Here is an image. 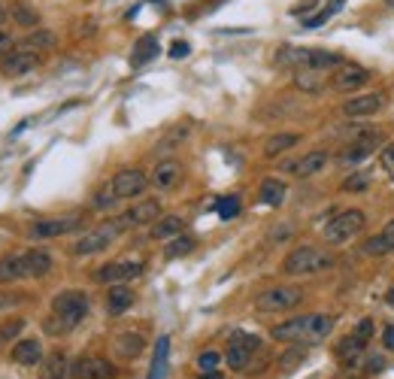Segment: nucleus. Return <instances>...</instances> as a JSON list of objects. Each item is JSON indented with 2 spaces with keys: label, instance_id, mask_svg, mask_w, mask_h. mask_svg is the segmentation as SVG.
I'll return each mask as SVG.
<instances>
[{
  "label": "nucleus",
  "instance_id": "49",
  "mask_svg": "<svg viewBox=\"0 0 394 379\" xmlns=\"http://www.w3.org/2000/svg\"><path fill=\"white\" fill-rule=\"evenodd\" d=\"M382 370H385V358L379 352H373L367 358V373H382Z\"/></svg>",
  "mask_w": 394,
  "mask_h": 379
},
{
  "label": "nucleus",
  "instance_id": "32",
  "mask_svg": "<svg viewBox=\"0 0 394 379\" xmlns=\"http://www.w3.org/2000/svg\"><path fill=\"white\" fill-rule=\"evenodd\" d=\"M167 358H170V337L164 334V337H158V343H155V358H152L146 379H164L167 376Z\"/></svg>",
  "mask_w": 394,
  "mask_h": 379
},
{
  "label": "nucleus",
  "instance_id": "37",
  "mask_svg": "<svg viewBox=\"0 0 394 379\" xmlns=\"http://www.w3.org/2000/svg\"><path fill=\"white\" fill-rule=\"evenodd\" d=\"M361 249H364V255H373V258H382V255H391V252H394V246L382 237V234H373V237H367V240L361 243Z\"/></svg>",
  "mask_w": 394,
  "mask_h": 379
},
{
  "label": "nucleus",
  "instance_id": "20",
  "mask_svg": "<svg viewBox=\"0 0 394 379\" xmlns=\"http://www.w3.org/2000/svg\"><path fill=\"white\" fill-rule=\"evenodd\" d=\"M273 61H276V67H285V70H307L309 45H279Z\"/></svg>",
  "mask_w": 394,
  "mask_h": 379
},
{
  "label": "nucleus",
  "instance_id": "22",
  "mask_svg": "<svg viewBox=\"0 0 394 379\" xmlns=\"http://www.w3.org/2000/svg\"><path fill=\"white\" fill-rule=\"evenodd\" d=\"M303 331H307V316H294L282 325H273L270 337L279 343H303Z\"/></svg>",
  "mask_w": 394,
  "mask_h": 379
},
{
  "label": "nucleus",
  "instance_id": "48",
  "mask_svg": "<svg viewBox=\"0 0 394 379\" xmlns=\"http://www.w3.org/2000/svg\"><path fill=\"white\" fill-rule=\"evenodd\" d=\"M188 52H191V45H188L185 40H173V45H170V58H173V61L188 58Z\"/></svg>",
  "mask_w": 394,
  "mask_h": 379
},
{
  "label": "nucleus",
  "instance_id": "23",
  "mask_svg": "<svg viewBox=\"0 0 394 379\" xmlns=\"http://www.w3.org/2000/svg\"><path fill=\"white\" fill-rule=\"evenodd\" d=\"M294 146H300V134H294V131L273 134V136H267V143H264V158H279V155H285V152H291Z\"/></svg>",
  "mask_w": 394,
  "mask_h": 379
},
{
  "label": "nucleus",
  "instance_id": "45",
  "mask_svg": "<svg viewBox=\"0 0 394 379\" xmlns=\"http://www.w3.org/2000/svg\"><path fill=\"white\" fill-rule=\"evenodd\" d=\"M116 201H118V197H116V192H112V185H106L103 192H97V197H94V207H97V209H110Z\"/></svg>",
  "mask_w": 394,
  "mask_h": 379
},
{
  "label": "nucleus",
  "instance_id": "40",
  "mask_svg": "<svg viewBox=\"0 0 394 379\" xmlns=\"http://www.w3.org/2000/svg\"><path fill=\"white\" fill-rule=\"evenodd\" d=\"M197 370L200 373H212V370H218V364H222V355L216 352V349H207V352H200L197 355Z\"/></svg>",
  "mask_w": 394,
  "mask_h": 379
},
{
  "label": "nucleus",
  "instance_id": "19",
  "mask_svg": "<svg viewBox=\"0 0 394 379\" xmlns=\"http://www.w3.org/2000/svg\"><path fill=\"white\" fill-rule=\"evenodd\" d=\"M12 361L19 367H34V364H43V340L37 337H28V340H19L12 346Z\"/></svg>",
  "mask_w": 394,
  "mask_h": 379
},
{
  "label": "nucleus",
  "instance_id": "28",
  "mask_svg": "<svg viewBox=\"0 0 394 379\" xmlns=\"http://www.w3.org/2000/svg\"><path fill=\"white\" fill-rule=\"evenodd\" d=\"M182 227H185V218L182 216H161L155 225L149 227V237L152 240H173V237H179L182 234Z\"/></svg>",
  "mask_w": 394,
  "mask_h": 379
},
{
  "label": "nucleus",
  "instance_id": "16",
  "mask_svg": "<svg viewBox=\"0 0 394 379\" xmlns=\"http://www.w3.org/2000/svg\"><path fill=\"white\" fill-rule=\"evenodd\" d=\"M116 367L106 358H79L70 367V379H112Z\"/></svg>",
  "mask_w": 394,
  "mask_h": 379
},
{
  "label": "nucleus",
  "instance_id": "42",
  "mask_svg": "<svg viewBox=\"0 0 394 379\" xmlns=\"http://www.w3.org/2000/svg\"><path fill=\"white\" fill-rule=\"evenodd\" d=\"M307 358V349H303L300 343H294L291 349H288V352L282 355V358H279V364H282V370H294L298 367V364Z\"/></svg>",
  "mask_w": 394,
  "mask_h": 379
},
{
  "label": "nucleus",
  "instance_id": "51",
  "mask_svg": "<svg viewBox=\"0 0 394 379\" xmlns=\"http://www.w3.org/2000/svg\"><path fill=\"white\" fill-rule=\"evenodd\" d=\"M12 45H15V40L10 37V30H3V28H0V55H3V52H10Z\"/></svg>",
  "mask_w": 394,
  "mask_h": 379
},
{
  "label": "nucleus",
  "instance_id": "5",
  "mask_svg": "<svg viewBox=\"0 0 394 379\" xmlns=\"http://www.w3.org/2000/svg\"><path fill=\"white\" fill-rule=\"evenodd\" d=\"M367 225V216L361 209H343L337 218H331L324 225V240L331 246H343V243L355 240V234H361V227Z\"/></svg>",
  "mask_w": 394,
  "mask_h": 379
},
{
  "label": "nucleus",
  "instance_id": "18",
  "mask_svg": "<svg viewBox=\"0 0 394 379\" xmlns=\"http://www.w3.org/2000/svg\"><path fill=\"white\" fill-rule=\"evenodd\" d=\"M52 267H55V261H52V255L43 252V249H30V252L21 255V270H25L28 279H43V276H49Z\"/></svg>",
  "mask_w": 394,
  "mask_h": 379
},
{
  "label": "nucleus",
  "instance_id": "13",
  "mask_svg": "<svg viewBox=\"0 0 394 379\" xmlns=\"http://www.w3.org/2000/svg\"><path fill=\"white\" fill-rule=\"evenodd\" d=\"M328 164H331V155H328V152L315 149V152H307V155L298 158V161H288V164L282 167V170H285V173H291V176L307 179V176H315V173H322Z\"/></svg>",
  "mask_w": 394,
  "mask_h": 379
},
{
  "label": "nucleus",
  "instance_id": "14",
  "mask_svg": "<svg viewBox=\"0 0 394 379\" xmlns=\"http://www.w3.org/2000/svg\"><path fill=\"white\" fill-rule=\"evenodd\" d=\"M385 106V97L379 94V91H367V94H355L349 97V101L343 103V116L349 119H367L373 116V112H379Z\"/></svg>",
  "mask_w": 394,
  "mask_h": 379
},
{
  "label": "nucleus",
  "instance_id": "26",
  "mask_svg": "<svg viewBox=\"0 0 394 379\" xmlns=\"http://www.w3.org/2000/svg\"><path fill=\"white\" fill-rule=\"evenodd\" d=\"M285 194H288L285 182L276 179V176L264 179L261 188H258V201H261L264 207H282V203H285Z\"/></svg>",
  "mask_w": 394,
  "mask_h": 379
},
{
  "label": "nucleus",
  "instance_id": "17",
  "mask_svg": "<svg viewBox=\"0 0 394 379\" xmlns=\"http://www.w3.org/2000/svg\"><path fill=\"white\" fill-rule=\"evenodd\" d=\"M149 182L158 188V192H173V188L182 182V164L179 161H158Z\"/></svg>",
  "mask_w": 394,
  "mask_h": 379
},
{
  "label": "nucleus",
  "instance_id": "47",
  "mask_svg": "<svg viewBox=\"0 0 394 379\" xmlns=\"http://www.w3.org/2000/svg\"><path fill=\"white\" fill-rule=\"evenodd\" d=\"M355 337H361V340H370L373 337V318H361L358 325H355Z\"/></svg>",
  "mask_w": 394,
  "mask_h": 379
},
{
  "label": "nucleus",
  "instance_id": "34",
  "mask_svg": "<svg viewBox=\"0 0 394 379\" xmlns=\"http://www.w3.org/2000/svg\"><path fill=\"white\" fill-rule=\"evenodd\" d=\"M194 246H197V240L191 237V234H179V237H173V240L164 243V258H167V261L185 258L188 252H194Z\"/></svg>",
  "mask_w": 394,
  "mask_h": 379
},
{
  "label": "nucleus",
  "instance_id": "56",
  "mask_svg": "<svg viewBox=\"0 0 394 379\" xmlns=\"http://www.w3.org/2000/svg\"><path fill=\"white\" fill-rule=\"evenodd\" d=\"M388 6H394V0H388Z\"/></svg>",
  "mask_w": 394,
  "mask_h": 379
},
{
  "label": "nucleus",
  "instance_id": "24",
  "mask_svg": "<svg viewBox=\"0 0 394 379\" xmlns=\"http://www.w3.org/2000/svg\"><path fill=\"white\" fill-rule=\"evenodd\" d=\"M161 45H158V37L155 34H143L140 40L134 43V52H131V67H143L149 64L152 58H158Z\"/></svg>",
  "mask_w": 394,
  "mask_h": 379
},
{
  "label": "nucleus",
  "instance_id": "44",
  "mask_svg": "<svg viewBox=\"0 0 394 379\" xmlns=\"http://www.w3.org/2000/svg\"><path fill=\"white\" fill-rule=\"evenodd\" d=\"M188 134V125H182V127H176V131H170L164 136L161 143H158V152H167V149H176V143L182 140V136Z\"/></svg>",
  "mask_w": 394,
  "mask_h": 379
},
{
  "label": "nucleus",
  "instance_id": "25",
  "mask_svg": "<svg viewBox=\"0 0 394 379\" xmlns=\"http://www.w3.org/2000/svg\"><path fill=\"white\" fill-rule=\"evenodd\" d=\"M343 64V55L340 52H331V49H313L309 45V64L307 70H318V73H331Z\"/></svg>",
  "mask_w": 394,
  "mask_h": 379
},
{
  "label": "nucleus",
  "instance_id": "6",
  "mask_svg": "<svg viewBox=\"0 0 394 379\" xmlns=\"http://www.w3.org/2000/svg\"><path fill=\"white\" fill-rule=\"evenodd\" d=\"M261 349V337L258 334H242L237 331L231 337V346H227V367L242 373V370L252 364V355Z\"/></svg>",
  "mask_w": 394,
  "mask_h": 379
},
{
  "label": "nucleus",
  "instance_id": "43",
  "mask_svg": "<svg viewBox=\"0 0 394 379\" xmlns=\"http://www.w3.org/2000/svg\"><path fill=\"white\" fill-rule=\"evenodd\" d=\"M379 167L385 170V176H391V179H394V140H391L382 152H379Z\"/></svg>",
  "mask_w": 394,
  "mask_h": 379
},
{
  "label": "nucleus",
  "instance_id": "10",
  "mask_svg": "<svg viewBox=\"0 0 394 379\" xmlns=\"http://www.w3.org/2000/svg\"><path fill=\"white\" fill-rule=\"evenodd\" d=\"M136 276H143L140 261H112V264H103V267L94 273L97 283H106V285H127Z\"/></svg>",
  "mask_w": 394,
  "mask_h": 379
},
{
  "label": "nucleus",
  "instance_id": "27",
  "mask_svg": "<svg viewBox=\"0 0 394 379\" xmlns=\"http://www.w3.org/2000/svg\"><path fill=\"white\" fill-rule=\"evenodd\" d=\"M70 367L64 352H52L49 358H43L40 364V379H70Z\"/></svg>",
  "mask_w": 394,
  "mask_h": 379
},
{
  "label": "nucleus",
  "instance_id": "8",
  "mask_svg": "<svg viewBox=\"0 0 394 379\" xmlns=\"http://www.w3.org/2000/svg\"><path fill=\"white\" fill-rule=\"evenodd\" d=\"M82 227V216L79 212H70V216H55V218H40L30 227V237L34 240H52V237H64V234H73Z\"/></svg>",
  "mask_w": 394,
  "mask_h": 379
},
{
  "label": "nucleus",
  "instance_id": "55",
  "mask_svg": "<svg viewBox=\"0 0 394 379\" xmlns=\"http://www.w3.org/2000/svg\"><path fill=\"white\" fill-rule=\"evenodd\" d=\"M385 300H388V303H391V307H394V288H391V291H388V294H385Z\"/></svg>",
  "mask_w": 394,
  "mask_h": 379
},
{
  "label": "nucleus",
  "instance_id": "29",
  "mask_svg": "<svg viewBox=\"0 0 394 379\" xmlns=\"http://www.w3.org/2000/svg\"><path fill=\"white\" fill-rule=\"evenodd\" d=\"M6 12H10V21L12 25H21L28 30L40 28V12L34 10V6L21 3V0H12V3H6Z\"/></svg>",
  "mask_w": 394,
  "mask_h": 379
},
{
  "label": "nucleus",
  "instance_id": "12",
  "mask_svg": "<svg viewBox=\"0 0 394 379\" xmlns=\"http://www.w3.org/2000/svg\"><path fill=\"white\" fill-rule=\"evenodd\" d=\"M37 67H40V55H37V52H21V49L10 52V55L0 61V73H3L6 79H19V76H28V73H34Z\"/></svg>",
  "mask_w": 394,
  "mask_h": 379
},
{
  "label": "nucleus",
  "instance_id": "46",
  "mask_svg": "<svg viewBox=\"0 0 394 379\" xmlns=\"http://www.w3.org/2000/svg\"><path fill=\"white\" fill-rule=\"evenodd\" d=\"M331 10H322V12H315V15H307V19H303V28H307V30H315V28H322L324 25V21H328L331 19Z\"/></svg>",
  "mask_w": 394,
  "mask_h": 379
},
{
  "label": "nucleus",
  "instance_id": "2",
  "mask_svg": "<svg viewBox=\"0 0 394 379\" xmlns=\"http://www.w3.org/2000/svg\"><path fill=\"white\" fill-rule=\"evenodd\" d=\"M331 267H333V255L318 246H298L282 258V273L291 279L315 276V273H324Z\"/></svg>",
  "mask_w": 394,
  "mask_h": 379
},
{
  "label": "nucleus",
  "instance_id": "54",
  "mask_svg": "<svg viewBox=\"0 0 394 379\" xmlns=\"http://www.w3.org/2000/svg\"><path fill=\"white\" fill-rule=\"evenodd\" d=\"M197 379H225V376L218 373V370H212V373H200V376H197Z\"/></svg>",
  "mask_w": 394,
  "mask_h": 379
},
{
  "label": "nucleus",
  "instance_id": "41",
  "mask_svg": "<svg viewBox=\"0 0 394 379\" xmlns=\"http://www.w3.org/2000/svg\"><path fill=\"white\" fill-rule=\"evenodd\" d=\"M21 331H25V318H10V322H3V325H0V346L15 340Z\"/></svg>",
  "mask_w": 394,
  "mask_h": 379
},
{
  "label": "nucleus",
  "instance_id": "11",
  "mask_svg": "<svg viewBox=\"0 0 394 379\" xmlns=\"http://www.w3.org/2000/svg\"><path fill=\"white\" fill-rule=\"evenodd\" d=\"M367 82H370V70H364V67H358V64H340L331 76V88L343 91V94L364 88Z\"/></svg>",
  "mask_w": 394,
  "mask_h": 379
},
{
  "label": "nucleus",
  "instance_id": "35",
  "mask_svg": "<svg viewBox=\"0 0 394 379\" xmlns=\"http://www.w3.org/2000/svg\"><path fill=\"white\" fill-rule=\"evenodd\" d=\"M294 88L307 91V94H318L324 88V73L318 70H294Z\"/></svg>",
  "mask_w": 394,
  "mask_h": 379
},
{
  "label": "nucleus",
  "instance_id": "50",
  "mask_svg": "<svg viewBox=\"0 0 394 379\" xmlns=\"http://www.w3.org/2000/svg\"><path fill=\"white\" fill-rule=\"evenodd\" d=\"M382 346H385V352H394V325H385L382 328Z\"/></svg>",
  "mask_w": 394,
  "mask_h": 379
},
{
  "label": "nucleus",
  "instance_id": "4",
  "mask_svg": "<svg viewBox=\"0 0 394 379\" xmlns=\"http://www.w3.org/2000/svg\"><path fill=\"white\" fill-rule=\"evenodd\" d=\"M300 300H303L300 285H273L258 294L255 309L258 313H288V309L300 307Z\"/></svg>",
  "mask_w": 394,
  "mask_h": 379
},
{
  "label": "nucleus",
  "instance_id": "33",
  "mask_svg": "<svg viewBox=\"0 0 394 379\" xmlns=\"http://www.w3.org/2000/svg\"><path fill=\"white\" fill-rule=\"evenodd\" d=\"M116 352H118V358H136V355L143 352V346H146V340L140 337V334H134V331H127V334H118L116 337Z\"/></svg>",
  "mask_w": 394,
  "mask_h": 379
},
{
  "label": "nucleus",
  "instance_id": "52",
  "mask_svg": "<svg viewBox=\"0 0 394 379\" xmlns=\"http://www.w3.org/2000/svg\"><path fill=\"white\" fill-rule=\"evenodd\" d=\"M379 234H382V237H385V240H388L391 246H394V218H388V222L382 225V231H379Z\"/></svg>",
  "mask_w": 394,
  "mask_h": 379
},
{
  "label": "nucleus",
  "instance_id": "36",
  "mask_svg": "<svg viewBox=\"0 0 394 379\" xmlns=\"http://www.w3.org/2000/svg\"><path fill=\"white\" fill-rule=\"evenodd\" d=\"M15 279H25V270H21V255H6L0 258V285H10Z\"/></svg>",
  "mask_w": 394,
  "mask_h": 379
},
{
  "label": "nucleus",
  "instance_id": "39",
  "mask_svg": "<svg viewBox=\"0 0 394 379\" xmlns=\"http://www.w3.org/2000/svg\"><path fill=\"white\" fill-rule=\"evenodd\" d=\"M340 188H343V192L346 194H361V192H367V188H370V176H367V173H364V170H355L352 173V176H346L343 179V185H340Z\"/></svg>",
  "mask_w": 394,
  "mask_h": 379
},
{
  "label": "nucleus",
  "instance_id": "1",
  "mask_svg": "<svg viewBox=\"0 0 394 379\" xmlns=\"http://www.w3.org/2000/svg\"><path fill=\"white\" fill-rule=\"evenodd\" d=\"M88 316V294L79 288H67L52 298V316L45 318V334H67Z\"/></svg>",
  "mask_w": 394,
  "mask_h": 379
},
{
  "label": "nucleus",
  "instance_id": "53",
  "mask_svg": "<svg viewBox=\"0 0 394 379\" xmlns=\"http://www.w3.org/2000/svg\"><path fill=\"white\" fill-rule=\"evenodd\" d=\"M0 25H10V12H6V6H0Z\"/></svg>",
  "mask_w": 394,
  "mask_h": 379
},
{
  "label": "nucleus",
  "instance_id": "3",
  "mask_svg": "<svg viewBox=\"0 0 394 379\" xmlns=\"http://www.w3.org/2000/svg\"><path fill=\"white\" fill-rule=\"evenodd\" d=\"M121 231H127L125 222L121 218H112V222H103V225H97L94 231H88V234H82L79 240L73 243V255H79V258H88V255H97V252H103L106 246H112L118 237H121Z\"/></svg>",
  "mask_w": 394,
  "mask_h": 379
},
{
  "label": "nucleus",
  "instance_id": "15",
  "mask_svg": "<svg viewBox=\"0 0 394 379\" xmlns=\"http://www.w3.org/2000/svg\"><path fill=\"white\" fill-rule=\"evenodd\" d=\"M121 222H125V227H140V225H155L158 218H161V203L158 201H140L134 203L127 212H121Z\"/></svg>",
  "mask_w": 394,
  "mask_h": 379
},
{
  "label": "nucleus",
  "instance_id": "38",
  "mask_svg": "<svg viewBox=\"0 0 394 379\" xmlns=\"http://www.w3.org/2000/svg\"><path fill=\"white\" fill-rule=\"evenodd\" d=\"M216 209H218V218H222V222H231V218L240 216V197L237 194L222 197V201L216 203Z\"/></svg>",
  "mask_w": 394,
  "mask_h": 379
},
{
  "label": "nucleus",
  "instance_id": "7",
  "mask_svg": "<svg viewBox=\"0 0 394 379\" xmlns=\"http://www.w3.org/2000/svg\"><path fill=\"white\" fill-rule=\"evenodd\" d=\"M379 143H382V134H379V131H361V134H355L352 140L343 146V152H340V164H346V167L361 164L367 155H373Z\"/></svg>",
  "mask_w": 394,
  "mask_h": 379
},
{
  "label": "nucleus",
  "instance_id": "9",
  "mask_svg": "<svg viewBox=\"0 0 394 379\" xmlns=\"http://www.w3.org/2000/svg\"><path fill=\"white\" fill-rule=\"evenodd\" d=\"M112 192H116L118 201H131V197L143 194L149 185V176L143 170H136V167H125V170H118L116 176H112Z\"/></svg>",
  "mask_w": 394,
  "mask_h": 379
},
{
  "label": "nucleus",
  "instance_id": "21",
  "mask_svg": "<svg viewBox=\"0 0 394 379\" xmlns=\"http://www.w3.org/2000/svg\"><path fill=\"white\" fill-rule=\"evenodd\" d=\"M333 331V316L328 313H309L307 316V331H303V343H322Z\"/></svg>",
  "mask_w": 394,
  "mask_h": 379
},
{
  "label": "nucleus",
  "instance_id": "31",
  "mask_svg": "<svg viewBox=\"0 0 394 379\" xmlns=\"http://www.w3.org/2000/svg\"><path fill=\"white\" fill-rule=\"evenodd\" d=\"M134 303V291L127 285H110L106 291V313L110 316H121L125 309H131Z\"/></svg>",
  "mask_w": 394,
  "mask_h": 379
},
{
  "label": "nucleus",
  "instance_id": "30",
  "mask_svg": "<svg viewBox=\"0 0 394 379\" xmlns=\"http://www.w3.org/2000/svg\"><path fill=\"white\" fill-rule=\"evenodd\" d=\"M55 45H58V37L52 34V30H45V28H34L28 37H21V40H19V49H21V52L55 49Z\"/></svg>",
  "mask_w": 394,
  "mask_h": 379
}]
</instances>
